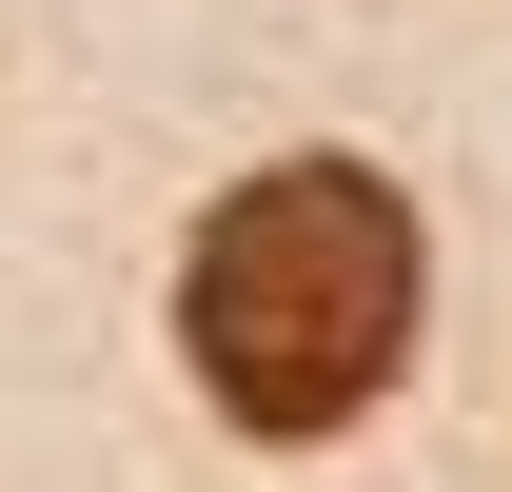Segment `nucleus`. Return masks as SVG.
<instances>
[{
  "mask_svg": "<svg viewBox=\"0 0 512 492\" xmlns=\"http://www.w3.org/2000/svg\"><path fill=\"white\" fill-rule=\"evenodd\" d=\"M178 355L237 433H355L414 355V197L375 158H276L197 217L178 256Z\"/></svg>",
  "mask_w": 512,
  "mask_h": 492,
  "instance_id": "nucleus-1",
  "label": "nucleus"
}]
</instances>
